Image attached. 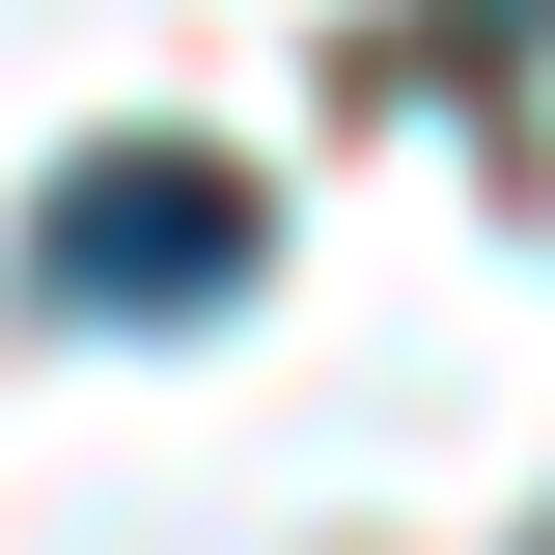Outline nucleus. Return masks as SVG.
Listing matches in <instances>:
<instances>
[{
    "label": "nucleus",
    "mask_w": 555,
    "mask_h": 555,
    "mask_svg": "<svg viewBox=\"0 0 555 555\" xmlns=\"http://www.w3.org/2000/svg\"><path fill=\"white\" fill-rule=\"evenodd\" d=\"M250 250H278V195L222 167V139H83L56 222H28V278H56V306H139V334L250 306Z\"/></svg>",
    "instance_id": "obj_1"
}]
</instances>
